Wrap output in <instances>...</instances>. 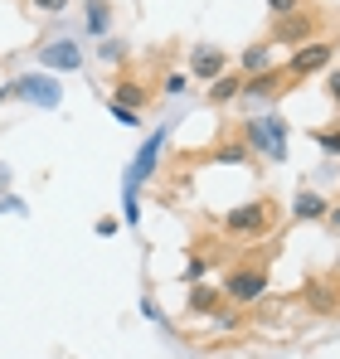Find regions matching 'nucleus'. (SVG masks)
<instances>
[{
	"label": "nucleus",
	"mask_w": 340,
	"mask_h": 359,
	"mask_svg": "<svg viewBox=\"0 0 340 359\" xmlns=\"http://www.w3.org/2000/svg\"><path fill=\"white\" fill-rule=\"evenodd\" d=\"M273 229V199H248L238 209L224 214V233L228 238H263Z\"/></svg>",
	"instance_id": "1"
},
{
	"label": "nucleus",
	"mask_w": 340,
	"mask_h": 359,
	"mask_svg": "<svg viewBox=\"0 0 340 359\" xmlns=\"http://www.w3.org/2000/svg\"><path fill=\"white\" fill-rule=\"evenodd\" d=\"M219 292H224L233 306H253V301H263V297H268V267H263V262H243V267H233Z\"/></svg>",
	"instance_id": "2"
},
{
	"label": "nucleus",
	"mask_w": 340,
	"mask_h": 359,
	"mask_svg": "<svg viewBox=\"0 0 340 359\" xmlns=\"http://www.w3.org/2000/svg\"><path fill=\"white\" fill-rule=\"evenodd\" d=\"M243 141L268 151L273 161H287V121L282 117H258V121H243Z\"/></svg>",
	"instance_id": "3"
},
{
	"label": "nucleus",
	"mask_w": 340,
	"mask_h": 359,
	"mask_svg": "<svg viewBox=\"0 0 340 359\" xmlns=\"http://www.w3.org/2000/svg\"><path fill=\"white\" fill-rule=\"evenodd\" d=\"M331 59H336V44H331V39H311V44L292 49V59H287V78H292V83H301V78L321 73Z\"/></svg>",
	"instance_id": "4"
},
{
	"label": "nucleus",
	"mask_w": 340,
	"mask_h": 359,
	"mask_svg": "<svg viewBox=\"0 0 340 359\" xmlns=\"http://www.w3.org/2000/svg\"><path fill=\"white\" fill-rule=\"evenodd\" d=\"M311 39H316V15H311V10H296V15L273 20V49H277V44L301 49V44H311Z\"/></svg>",
	"instance_id": "5"
},
{
	"label": "nucleus",
	"mask_w": 340,
	"mask_h": 359,
	"mask_svg": "<svg viewBox=\"0 0 340 359\" xmlns=\"http://www.w3.org/2000/svg\"><path fill=\"white\" fill-rule=\"evenodd\" d=\"M301 301H306V311L311 316H340V277H306V287H301Z\"/></svg>",
	"instance_id": "6"
},
{
	"label": "nucleus",
	"mask_w": 340,
	"mask_h": 359,
	"mask_svg": "<svg viewBox=\"0 0 340 359\" xmlns=\"http://www.w3.org/2000/svg\"><path fill=\"white\" fill-rule=\"evenodd\" d=\"M10 93L25 97V102H34V107H58V83L54 78H15Z\"/></svg>",
	"instance_id": "7"
},
{
	"label": "nucleus",
	"mask_w": 340,
	"mask_h": 359,
	"mask_svg": "<svg viewBox=\"0 0 340 359\" xmlns=\"http://www.w3.org/2000/svg\"><path fill=\"white\" fill-rule=\"evenodd\" d=\"M287 83H292L287 68H263V73L243 78V97H277V93H292Z\"/></svg>",
	"instance_id": "8"
},
{
	"label": "nucleus",
	"mask_w": 340,
	"mask_h": 359,
	"mask_svg": "<svg viewBox=\"0 0 340 359\" xmlns=\"http://www.w3.org/2000/svg\"><path fill=\"white\" fill-rule=\"evenodd\" d=\"M224 68H228V59L219 54V49H195V54H190V73H195V78H204V83L224 78Z\"/></svg>",
	"instance_id": "9"
},
{
	"label": "nucleus",
	"mask_w": 340,
	"mask_h": 359,
	"mask_svg": "<svg viewBox=\"0 0 340 359\" xmlns=\"http://www.w3.org/2000/svg\"><path fill=\"white\" fill-rule=\"evenodd\" d=\"M39 59H44V68H68V73H73V68H83V49H78L73 39H58V44H49V49L39 54Z\"/></svg>",
	"instance_id": "10"
},
{
	"label": "nucleus",
	"mask_w": 340,
	"mask_h": 359,
	"mask_svg": "<svg viewBox=\"0 0 340 359\" xmlns=\"http://www.w3.org/2000/svg\"><path fill=\"white\" fill-rule=\"evenodd\" d=\"M292 214H296L301 224H316V219H326V214H331V204H326V194L301 189V194H296V204H292Z\"/></svg>",
	"instance_id": "11"
},
{
	"label": "nucleus",
	"mask_w": 340,
	"mask_h": 359,
	"mask_svg": "<svg viewBox=\"0 0 340 359\" xmlns=\"http://www.w3.org/2000/svg\"><path fill=\"white\" fill-rule=\"evenodd\" d=\"M112 102H122V107H131V112H141L146 102H151V93L136 83V78H122L117 83V93H112Z\"/></svg>",
	"instance_id": "12"
},
{
	"label": "nucleus",
	"mask_w": 340,
	"mask_h": 359,
	"mask_svg": "<svg viewBox=\"0 0 340 359\" xmlns=\"http://www.w3.org/2000/svg\"><path fill=\"white\" fill-rule=\"evenodd\" d=\"M233 97H243V78H238V73H224V78L209 83V102H214V107H224Z\"/></svg>",
	"instance_id": "13"
},
{
	"label": "nucleus",
	"mask_w": 340,
	"mask_h": 359,
	"mask_svg": "<svg viewBox=\"0 0 340 359\" xmlns=\"http://www.w3.org/2000/svg\"><path fill=\"white\" fill-rule=\"evenodd\" d=\"M238 68H243V78H253V73L273 68V44H253V49H243V59H238Z\"/></svg>",
	"instance_id": "14"
},
{
	"label": "nucleus",
	"mask_w": 340,
	"mask_h": 359,
	"mask_svg": "<svg viewBox=\"0 0 340 359\" xmlns=\"http://www.w3.org/2000/svg\"><path fill=\"white\" fill-rule=\"evenodd\" d=\"M219 297H224V292H214V287H200V282H195V287H190V311H195V316H204V311H214V306H219Z\"/></svg>",
	"instance_id": "15"
},
{
	"label": "nucleus",
	"mask_w": 340,
	"mask_h": 359,
	"mask_svg": "<svg viewBox=\"0 0 340 359\" xmlns=\"http://www.w3.org/2000/svg\"><path fill=\"white\" fill-rule=\"evenodd\" d=\"M107 25H112L107 0H93V5H88V34H107Z\"/></svg>",
	"instance_id": "16"
},
{
	"label": "nucleus",
	"mask_w": 340,
	"mask_h": 359,
	"mask_svg": "<svg viewBox=\"0 0 340 359\" xmlns=\"http://www.w3.org/2000/svg\"><path fill=\"white\" fill-rule=\"evenodd\" d=\"M248 161V141L243 146H219V151H209V165H243Z\"/></svg>",
	"instance_id": "17"
},
{
	"label": "nucleus",
	"mask_w": 340,
	"mask_h": 359,
	"mask_svg": "<svg viewBox=\"0 0 340 359\" xmlns=\"http://www.w3.org/2000/svg\"><path fill=\"white\" fill-rule=\"evenodd\" d=\"M311 141H316L326 156H340V131H326V126H316V131H311Z\"/></svg>",
	"instance_id": "18"
},
{
	"label": "nucleus",
	"mask_w": 340,
	"mask_h": 359,
	"mask_svg": "<svg viewBox=\"0 0 340 359\" xmlns=\"http://www.w3.org/2000/svg\"><path fill=\"white\" fill-rule=\"evenodd\" d=\"M107 112H112V117L122 121V126H141V112H131V107H122V102H112V97H107Z\"/></svg>",
	"instance_id": "19"
},
{
	"label": "nucleus",
	"mask_w": 340,
	"mask_h": 359,
	"mask_svg": "<svg viewBox=\"0 0 340 359\" xmlns=\"http://www.w3.org/2000/svg\"><path fill=\"white\" fill-rule=\"evenodd\" d=\"M268 10H273V20H282V15H296L301 10V0H268Z\"/></svg>",
	"instance_id": "20"
},
{
	"label": "nucleus",
	"mask_w": 340,
	"mask_h": 359,
	"mask_svg": "<svg viewBox=\"0 0 340 359\" xmlns=\"http://www.w3.org/2000/svg\"><path fill=\"white\" fill-rule=\"evenodd\" d=\"M185 83H190L185 73H166V83H161V88H166L170 97H175V93H185Z\"/></svg>",
	"instance_id": "21"
},
{
	"label": "nucleus",
	"mask_w": 340,
	"mask_h": 359,
	"mask_svg": "<svg viewBox=\"0 0 340 359\" xmlns=\"http://www.w3.org/2000/svg\"><path fill=\"white\" fill-rule=\"evenodd\" d=\"M30 5H34V10H39V15H58V10H63V5H68V0H30Z\"/></svg>",
	"instance_id": "22"
},
{
	"label": "nucleus",
	"mask_w": 340,
	"mask_h": 359,
	"mask_svg": "<svg viewBox=\"0 0 340 359\" xmlns=\"http://www.w3.org/2000/svg\"><path fill=\"white\" fill-rule=\"evenodd\" d=\"M326 97H331V102H336V107H340V68H336V73H331V78H326Z\"/></svg>",
	"instance_id": "23"
},
{
	"label": "nucleus",
	"mask_w": 340,
	"mask_h": 359,
	"mask_svg": "<svg viewBox=\"0 0 340 359\" xmlns=\"http://www.w3.org/2000/svg\"><path fill=\"white\" fill-rule=\"evenodd\" d=\"M122 54H126V49H122L117 39H107V44H103V59H122Z\"/></svg>",
	"instance_id": "24"
},
{
	"label": "nucleus",
	"mask_w": 340,
	"mask_h": 359,
	"mask_svg": "<svg viewBox=\"0 0 340 359\" xmlns=\"http://www.w3.org/2000/svg\"><path fill=\"white\" fill-rule=\"evenodd\" d=\"M326 219H331V229H340V204L331 209V214H326Z\"/></svg>",
	"instance_id": "25"
}]
</instances>
